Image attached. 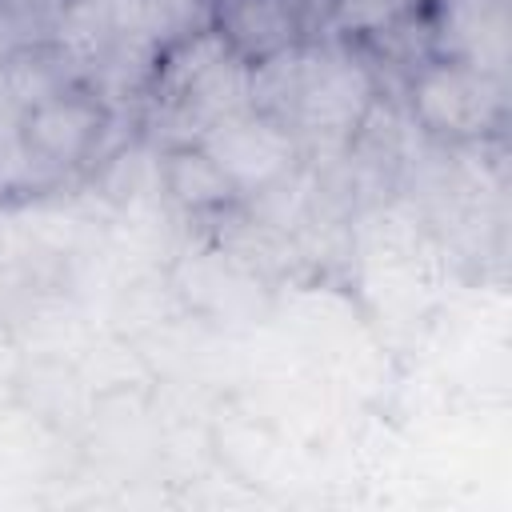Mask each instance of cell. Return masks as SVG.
Returning <instances> with one entry per match:
<instances>
[{
	"mask_svg": "<svg viewBox=\"0 0 512 512\" xmlns=\"http://www.w3.org/2000/svg\"><path fill=\"white\" fill-rule=\"evenodd\" d=\"M160 124L184 128V144H196L216 120L252 108V64L236 56L208 24L168 44L152 72Z\"/></svg>",
	"mask_w": 512,
	"mask_h": 512,
	"instance_id": "obj_1",
	"label": "cell"
},
{
	"mask_svg": "<svg viewBox=\"0 0 512 512\" xmlns=\"http://www.w3.org/2000/svg\"><path fill=\"white\" fill-rule=\"evenodd\" d=\"M432 28V52L464 60L480 72L504 76L508 68V0L440 4Z\"/></svg>",
	"mask_w": 512,
	"mask_h": 512,
	"instance_id": "obj_7",
	"label": "cell"
},
{
	"mask_svg": "<svg viewBox=\"0 0 512 512\" xmlns=\"http://www.w3.org/2000/svg\"><path fill=\"white\" fill-rule=\"evenodd\" d=\"M412 12H416V0H332L328 4V28L336 32V40L380 36Z\"/></svg>",
	"mask_w": 512,
	"mask_h": 512,
	"instance_id": "obj_11",
	"label": "cell"
},
{
	"mask_svg": "<svg viewBox=\"0 0 512 512\" xmlns=\"http://www.w3.org/2000/svg\"><path fill=\"white\" fill-rule=\"evenodd\" d=\"M0 84H4L8 104L16 112H24L32 104H44V100L68 92L80 80L68 68V60L44 40V44H28V48L12 52L8 60H0Z\"/></svg>",
	"mask_w": 512,
	"mask_h": 512,
	"instance_id": "obj_9",
	"label": "cell"
},
{
	"mask_svg": "<svg viewBox=\"0 0 512 512\" xmlns=\"http://www.w3.org/2000/svg\"><path fill=\"white\" fill-rule=\"evenodd\" d=\"M208 24H212V0H144V32L160 52Z\"/></svg>",
	"mask_w": 512,
	"mask_h": 512,
	"instance_id": "obj_12",
	"label": "cell"
},
{
	"mask_svg": "<svg viewBox=\"0 0 512 512\" xmlns=\"http://www.w3.org/2000/svg\"><path fill=\"white\" fill-rule=\"evenodd\" d=\"M376 104V76L344 40H304V64L288 128L300 148H344Z\"/></svg>",
	"mask_w": 512,
	"mask_h": 512,
	"instance_id": "obj_2",
	"label": "cell"
},
{
	"mask_svg": "<svg viewBox=\"0 0 512 512\" xmlns=\"http://www.w3.org/2000/svg\"><path fill=\"white\" fill-rule=\"evenodd\" d=\"M196 144L220 164L236 196H264L268 188L284 184L304 160L296 132L256 108L216 120Z\"/></svg>",
	"mask_w": 512,
	"mask_h": 512,
	"instance_id": "obj_4",
	"label": "cell"
},
{
	"mask_svg": "<svg viewBox=\"0 0 512 512\" xmlns=\"http://www.w3.org/2000/svg\"><path fill=\"white\" fill-rule=\"evenodd\" d=\"M164 148L156 144H128L120 148L104 172H100V192L112 208H136V204H156L164 200V176H160Z\"/></svg>",
	"mask_w": 512,
	"mask_h": 512,
	"instance_id": "obj_10",
	"label": "cell"
},
{
	"mask_svg": "<svg viewBox=\"0 0 512 512\" xmlns=\"http://www.w3.org/2000/svg\"><path fill=\"white\" fill-rule=\"evenodd\" d=\"M160 176H164V200H172L184 212H220L236 200L232 180L200 144L164 148Z\"/></svg>",
	"mask_w": 512,
	"mask_h": 512,
	"instance_id": "obj_8",
	"label": "cell"
},
{
	"mask_svg": "<svg viewBox=\"0 0 512 512\" xmlns=\"http://www.w3.org/2000/svg\"><path fill=\"white\" fill-rule=\"evenodd\" d=\"M44 188V176L20 136V112H0V196Z\"/></svg>",
	"mask_w": 512,
	"mask_h": 512,
	"instance_id": "obj_13",
	"label": "cell"
},
{
	"mask_svg": "<svg viewBox=\"0 0 512 512\" xmlns=\"http://www.w3.org/2000/svg\"><path fill=\"white\" fill-rule=\"evenodd\" d=\"M92 4L116 36H148L144 32V0H84Z\"/></svg>",
	"mask_w": 512,
	"mask_h": 512,
	"instance_id": "obj_14",
	"label": "cell"
},
{
	"mask_svg": "<svg viewBox=\"0 0 512 512\" xmlns=\"http://www.w3.org/2000/svg\"><path fill=\"white\" fill-rule=\"evenodd\" d=\"M304 8V0H212V28L236 56L260 64L308 40Z\"/></svg>",
	"mask_w": 512,
	"mask_h": 512,
	"instance_id": "obj_6",
	"label": "cell"
},
{
	"mask_svg": "<svg viewBox=\"0 0 512 512\" xmlns=\"http://www.w3.org/2000/svg\"><path fill=\"white\" fill-rule=\"evenodd\" d=\"M108 124H112V108L96 92H84L80 84L20 112V136L32 152L44 184L88 164L96 156Z\"/></svg>",
	"mask_w": 512,
	"mask_h": 512,
	"instance_id": "obj_5",
	"label": "cell"
},
{
	"mask_svg": "<svg viewBox=\"0 0 512 512\" xmlns=\"http://www.w3.org/2000/svg\"><path fill=\"white\" fill-rule=\"evenodd\" d=\"M408 112L424 136L444 144H480L504 116V76L464 60L432 56L408 80Z\"/></svg>",
	"mask_w": 512,
	"mask_h": 512,
	"instance_id": "obj_3",
	"label": "cell"
}]
</instances>
